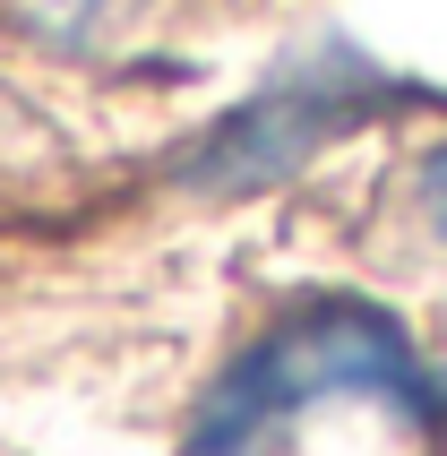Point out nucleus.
<instances>
[{"label": "nucleus", "instance_id": "f257e3e1", "mask_svg": "<svg viewBox=\"0 0 447 456\" xmlns=\"http://www.w3.org/2000/svg\"><path fill=\"white\" fill-rule=\"evenodd\" d=\"M327 405L447 439V379L413 354V336L370 302H310L293 319H275L207 387L181 456H301V439L319 431L310 413Z\"/></svg>", "mask_w": 447, "mask_h": 456}, {"label": "nucleus", "instance_id": "f03ea898", "mask_svg": "<svg viewBox=\"0 0 447 456\" xmlns=\"http://www.w3.org/2000/svg\"><path fill=\"white\" fill-rule=\"evenodd\" d=\"M387 103H396V86L370 77V69H293L275 86H258L232 121H215V138L199 147L190 181L199 190H258V181L293 173L301 155H319L327 138L362 129Z\"/></svg>", "mask_w": 447, "mask_h": 456}, {"label": "nucleus", "instance_id": "7ed1b4c3", "mask_svg": "<svg viewBox=\"0 0 447 456\" xmlns=\"http://www.w3.org/2000/svg\"><path fill=\"white\" fill-rule=\"evenodd\" d=\"M422 207H430V224H439V241H447V147L430 155V173H422Z\"/></svg>", "mask_w": 447, "mask_h": 456}]
</instances>
